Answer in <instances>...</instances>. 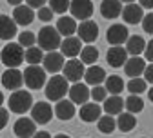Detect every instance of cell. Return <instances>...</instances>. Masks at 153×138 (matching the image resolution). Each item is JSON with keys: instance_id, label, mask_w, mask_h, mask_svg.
Here are the masks:
<instances>
[{"instance_id": "cell-1", "label": "cell", "mask_w": 153, "mask_h": 138, "mask_svg": "<svg viewBox=\"0 0 153 138\" xmlns=\"http://www.w3.org/2000/svg\"><path fill=\"white\" fill-rule=\"evenodd\" d=\"M7 106H9L11 113L24 114L26 111H29L33 107V94L29 91H24V89L13 91L11 96H9V100H7Z\"/></svg>"}, {"instance_id": "cell-2", "label": "cell", "mask_w": 153, "mask_h": 138, "mask_svg": "<svg viewBox=\"0 0 153 138\" xmlns=\"http://www.w3.org/2000/svg\"><path fill=\"white\" fill-rule=\"evenodd\" d=\"M68 80L62 76V75H53L49 80L46 82V96H48V100L51 102H59L62 100V98L68 94Z\"/></svg>"}, {"instance_id": "cell-3", "label": "cell", "mask_w": 153, "mask_h": 138, "mask_svg": "<svg viewBox=\"0 0 153 138\" xmlns=\"http://www.w3.org/2000/svg\"><path fill=\"white\" fill-rule=\"evenodd\" d=\"M60 42H62V38H60L59 31H56L55 27H51V26L42 27L40 31H38V35H36V44H38V47H40L42 51H55V49H59Z\"/></svg>"}, {"instance_id": "cell-4", "label": "cell", "mask_w": 153, "mask_h": 138, "mask_svg": "<svg viewBox=\"0 0 153 138\" xmlns=\"http://www.w3.org/2000/svg\"><path fill=\"white\" fill-rule=\"evenodd\" d=\"M0 60H2L4 66L7 67H18L24 62V47L20 44L9 42L4 46V49L0 51Z\"/></svg>"}, {"instance_id": "cell-5", "label": "cell", "mask_w": 153, "mask_h": 138, "mask_svg": "<svg viewBox=\"0 0 153 138\" xmlns=\"http://www.w3.org/2000/svg\"><path fill=\"white\" fill-rule=\"evenodd\" d=\"M22 75H24V84H26L29 89H33V91L44 87L46 82H48L46 71H44V67H40V66H27Z\"/></svg>"}, {"instance_id": "cell-6", "label": "cell", "mask_w": 153, "mask_h": 138, "mask_svg": "<svg viewBox=\"0 0 153 138\" xmlns=\"http://www.w3.org/2000/svg\"><path fill=\"white\" fill-rule=\"evenodd\" d=\"M69 11L75 20H89L93 15V2L91 0H71L69 2Z\"/></svg>"}, {"instance_id": "cell-7", "label": "cell", "mask_w": 153, "mask_h": 138, "mask_svg": "<svg viewBox=\"0 0 153 138\" xmlns=\"http://www.w3.org/2000/svg\"><path fill=\"white\" fill-rule=\"evenodd\" d=\"M84 64L80 62V60H76V58H69V62H66L64 64V67H62V76L66 78L68 82H73V84H76V82H80L82 78H84Z\"/></svg>"}, {"instance_id": "cell-8", "label": "cell", "mask_w": 153, "mask_h": 138, "mask_svg": "<svg viewBox=\"0 0 153 138\" xmlns=\"http://www.w3.org/2000/svg\"><path fill=\"white\" fill-rule=\"evenodd\" d=\"M2 86L9 91H18L24 86V75L18 67H7L2 73Z\"/></svg>"}, {"instance_id": "cell-9", "label": "cell", "mask_w": 153, "mask_h": 138, "mask_svg": "<svg viewBox=\"0 0 153 138\" xmlns=\"http://www.w3.org/2000/svg\"><path fill=\"white\" fill-rule=\"evenodd\" d=\"M42 64H44V71H46V73L59 75V71H62V67H64L66 60H64V55H62V53L49 51L48 55H44Z\"/></svg>"}, {"instance_id": "cell-10", "label": "cell", "mask_w": 153, "mask_h": 138, "mask_svg": "<svg viewBox=\"0 0 153 138\" xmlns=\"http://www.w3.org/2000/svg\"><path fill=\"white\" fill-rule=\"evenodd\" d=\"M29 111H31V120L35 124H48L53 118V107L48 102H36Z\"/></svg>"}, {"instance_id": "cell-11", "label": "cell", "mask_w": 153, "mask_h": 138, "mask_svg": "<svg viewBox=\"0 0 153 138\" xmlns=\"http://www.w3.org/2000/svg\"><path fill=\"white\" fill-rule=\"evenodd\" d=\"M76 35H79L80 42L93 44L99 36V26L93 20H84V22H80V26H76Z\"/></svg>"}, {"instance_id": "cell-12", "label": "cell", "mask_w": 153, "mask_h": 138, "mask_svg": "<svg viewBox=\"0 0 153 138\" xmlns=\"http://www.w3.org/2000/svg\"><path fill=\"white\" fill-rule=\"evenodd\" d=\"M68 94H69V100H71L75 106H84V104H88V100L91 98L88 86L82 84V82L73 84V86L68 89Z\"/></svg>"}, {"instance_id": "cell-13", "label": "cell", "mask_w": 153, "mask_h": 138, "mask_svg": "<svg viewBox=\"0 0 153 138\" xmlns=\"http://www.w3.org/2000/svg\"><path fill=\"white\" fill-rule=\"evenodd\" d=\"M128 27L124 24H113L108 27V33H106V38L111 46H122L126 40H128Z\"/></svg>"}, {"instance_id": "cell-14", "label": "cell", "mask_w": 153, "mask_h": 138, "mask_svg": "<svg viewBox=\"0 0 153 138\" xmlns=\"http://www.w3.org/2000/svg\"><path fill=\"white\" fill-rule=\"evenodd\" d=\"M82 51V42L79 36H66L64 40L60 42V53L64 55V58H75L79 56Z\"/></svg>"}, {"instance_id": "cell-15", "label": "cell", "mask_w": 153, "mask_h": 138, "mask_svg": "<svg viewBox=\"0 0 153 138\" xmlns=\"http://www.w3.org/2000/svg\"><path fill=\"white\" fill-rule=\"evenodd\" d=\"M13 131H15V134L18 138H31L36 133V124L31 120V118H27V116H20L15 122Z\"/></svg>"}, {"instance_id": "cell-16", "label": "cell", "mask_w": 153, "mask_h": 138, "mask_svg": "<svg viewBox=\"0 0 153 138\" xmlns=\"http://www.w3.org/2000/svg\"><path fill=\"white\" fill-rule=\"evenodd\" d=\"M106 60H108V64L111 67H120L128 60V51L122 46H111L108 55H106Z\"/></svg>"}, {"instance_id": "cell-17", "label": "cell", "mask_w": 153, "mask_h": 138, "mask_svg": "<svg viewBox=\"0 0 153 138\" xmlns=\"http://www.w3.org/2000/svg\"><path fill=\"white\" fill-rule=\"evenodd\" d=\"M122 18H124V22L131 24V26H135V24H140L142 22V7L139 4H126V7H122Z\"/></svg>"}, {"instance_id": "cell-18", "label": "cell", "mask_w": 153, "mask_h": 138, "mask_svg": "<svg viewBox=\"0 0 153 138\" xmlns=\"http://www.w3.org/2000/svg\"><path fill=\"white\" fill-rule=\"evenodd\" d=\"M13 20L16 26H29L35 20V13L29 6H16L13 9Z\"/></svg>"}, {"instance_id": "cell-19", "label": "cell", "mask_w": 153, "mask_h": 138, "mask_svg": "<svg viewBox=\"0 0 153 138\" xmlns=\"http://www.w3.org/2000/svg\"><path fill=\"white\" fill-rule=\"evenodd\" d=\"M144 69H146V60H144V58H140V56H131V58H128L126 64H124V71L131 78L140 76L144 73Z\"/></svg>"}, {"instance_id": "cell-20", "label": "cell", "mask_w": 153, "mask_h": 138, "mask_svg": "<svg viewBox=\"0 0 153 138\" xmlns=\"http://www.w3.org/2000/svg\"><path fill=\"white\" fill-rule=\"evenodd\" d=\"M76 109H75V104L69 100H66V98H62V100L56 102L55 106V116L56 118H60V120H71V118L75 116Z\"/></svg>"}, {"instance_id": "cell-21", "label": "cell", "mask_w": 153, "mask_h": 138, "mask_svg": "<svg viewBox=\"0 0 153 138\" xmlns=\"http://www.w3.org/2000/svg\"><path fill=\"white\" fill-rule=\"evenodd\" d=\"M100 13H102L104 18L113 20V18L120 16V13H122V2H120V0H102Z\"/></svg>"}, {"instance_id": "cell-22", "label": "cell", "mask_w": 153, "mask_h": 138, "mask_svg": "<svg viewBox=\"0 0 153 138\" xmlns=\"http://www.w3.org/2000/svg\"><path fill=\"white\" fill-rule=\"evenodd\" d=\"M100 113H102V107L95 102H88V104L80 106V109H79V114L84 122H97L100 118Z\"/></svg>"}, {"instance_id": "cell-23", "label": "cell", "mask_w": 153, "mask_h": 138, "mask_svg": "<svg viewBox=\"0 0 153 138\" xmlns=\"http://www.w3.org/2000/svg\"><path fill=\"white\" fill-rule=\"evenodd\" d=\"M84 78H86V84L89 86H100L106 80V71L100 66H89L84 71Z\"/></svg>"}, {"instance_id": "cell-24", "label": "cell", "mask_w": 153, "mask_h": 138, "mask_svg": "<svg viewBox=\"0 0 153 138\" xmlns=\"http://www.w3.org/2000/svg\"><path fill=\"white\" fill-rule=\"evenodd\" d=\"M122 109H124V100L119 94H111V96H108L104 100L102 111H106V114H109V116H115V114L119 116L122 113Z\"/></svg>"}, {"instance_id": "cell-25", "label": "cell", "mask_w": 153, "mask_h": 138, "mask_svg": "<svg viewBox=\"0 0 153 138\" xmlns=\"http://www.w3.org/2000/svg\"><path fill=\"white\" fill-rule=\"evenodd\" d=\"M16 35V24L11 16L0 15V38L2 40H11Z\"/></svg>"}, {"instance_id": "cell-26", "label": "cell", "mask_w": 153, "mask_h": 138, "mask_svg": "<svg viewBox=\"0 0 153 138\" xmlns=\"http://www.w3.org/2000/svg\"><path fill=\"white\" fill-rule=\"evenodd\" d=\"M56 31L60 36H73V33H76V20L73 16L62 15L56 22Z\"/></svg>"}, {"instance_id": "cell-27", "label": "cell", "mask_w": 153, "mask_h": 138, "mask_svg": "<svg viewBox=\"0 0 153 138\" xmlns=\"http://www.w3.org/2000/svg\"><path fill=\"white\" fill-rule=\"evenodd\" d=\"M115 122H117V129H120L122 133H129V131L135 129V125H137V118H135V114L124 113V111H122Z\"/></svg>"}, {"instance_id": "cell-28", "label": "cell", "mask_w": 153, "mask_h": 138, "mask_svg": "<svg viewBox=\"0 0 153 138\" xmlns=\"http://www.w3.org/2000/svg\"><path fill=\"white\" fill-rule=\"evenodd\" d=\"M128 47H126V51L131 55V56H139L144 49H146V40L142 36H139V35H133V36H129L128 38Z\"/></svg>"}, {"instance_id": "cell-29", "label": "cell", "mask_w": 153, "mask_h": 138, "mask_svg": "<svg viewBox=\"0 0 153 138\" xmlns=\"http://www.w3.org/2000/svg\"><path fill=\"white\" fill-rule=\"evenodd\" d=\"M106 91H108V94H120L122 91H124V80L120 76H117V75H111V76H106Z\"/></svg>"}, {"instance_id": "cell-30", "label": "cell", "mask_w": 153, "mask_h": 138, "mask_svg": "<svg viewBox=\"0 0 153 138\" xmlns=\"http://www.w3.org/2000/svg\"><path fill=\"white\" fill-rule=\"evenodd\" d=\"M42 58H44V51H42L40 47H36V46L27 47V49L24 51V60H26L29 66H38V64L42 62Z\"/></svg>"}, {"instance_id": "cell-31", "label": "cell", "mask_w": 153, "mask_h": 138, "mask_svg": "<svg viewBox=\"0 0 153 138\" xmlns=\"http://www.w3.org/2000/svg\"><path fill=\"white\" fill-rule=\"evenodd\" d=\"M124 107L128 109V113L137 114V113H140L144 109V102H142V98L139 94H131V96H128L124 100Z\"/></svg>"}, {"instance_id": "cell-32", "label": "cell", "mask_w": 153, "mask_h": 138, "mask_svg": "<svg viewBox=\"0 0 153 138\" xmlns=\"http://www.w3.org/2000/svg\"><path fill=\"white\" fill-rule=\"evenodd\" d=\"M97 122H99V124H97L99 131H100V133H104V134H109V133H113L115 129H117V122H115V118H113V116H109V114L100 116Z\"/></svg>"}, {"instance_id": "cell-33", "label": "cell", "mask_w": 153, "mask_h": 138, "mask_svg": "<svg viewBox=\"0 0 153 138\" xmlns=\"http://www.w3.org/2000/svg\"><path fill=\"white\" fill-rule=\"evenodd\" d=\"M97 60H99V49H97V47H93V46H86V47L80 51V62H82V64L93 66Z\"/></svg>"}, {"instance_id": "cell-34", "label": "cell", "mask_w": 153, "mask_h": 138, "mask_svg": "<svg viewBox=\"0 0 153 138\" xmlns=\"http://www.w3.org/2000/svg\"><path fill=\"white\" fill-rule=\"evenodd\" d=\"M128 91L131 94H140V93H144L146 91V80H142L140 76L131 78V80L128 82Z\"/></svg>"}, {"instance_id": "cell-35", "label": "cell", "mask_w": 153, "mask_h": 138, "mask_svg": "<svg viewBox=\"0 0 153 138\" xmlns=\"http://www.w3.org/2000/svg\"><path fill=\"white\" fill-rule=\"evenodd\" d=\"M18 44H20L22 47H33L36 44V35L31 33V31H22L20 35H18Z\"/></svg>"}, {"instance_id": "cell-36", "label": "cell", "mask_w": 153, "mask_h": 138, "mask_svg": "<svg viewBox=\"0 0 153 138\" xmlns=\"http://www.w3.org/2000/svg\"><path fill=\"white\" fill-rule=\"evenodd\" d=\"M48 2H49V7H51L53 13L64 15L69 9V2H71V0H48Z\"/></svg>"}, {"instance_id": "cell-37", "label": "cell", "mask_w": 153, "mask_h": 138, "mask_svg": "<svg viewBox=\"0 0 153 138\" xmlns=\"http://www.w3.org/2000/svg\"><path fill=\"white\" fill-rule=\"evenodd\" d=\"M89 94L95 100V104H100V102H104L106 98H108V91H106L104 86H93V89L89 91Z\"/></svg>"}, {"instance_id": "cell-38", "label": "cell", "mask_w": 153, "mask_h": 138, "mask_svg": "<svg viewBox=\"0 0 153 138\" xmlns=\"http://www.w3.org/2000/svg\"><path fill=\"white\" fill-rule=\"evenodd\" d=\"M53 11H51V7H40L38 9V18H40V22H51L53 20Z\"/></svg>"}, {"instance_id": "cell-39", "label": "cell", "mask_w": 153, "mask_h": 138, "mask_svg": "<svg viewBox=\"0 0 153 138\" xmlns=\"http://www.w3.org/2000/svg\"><path fill=\"white\" fill-rule=\"evenodd\" d=\"M142 27L148 35H153V13H148L142 16Z\"/></svg>"}, {"instance_id": "cell-40", "label": "cell", "mask_w": 153, "mask_h": 138, "mask_svg": "<svg viewBox=\"0 0 153 138\" xmlns=\"http://www.w3.org/2000/svg\"><path fill=\"white\" fill-rule=\"evenodd\" d=\"M7 122H9V111L0 107V131L7 125Z\"/></svg>"}, {"instance_id": "cell-41", "label": "cell", "mask_w": 153, "mask_h": 138, "mask_svg": "<svg viewBox=\"0 0 153 138\" xmlns=\"http://www.w3.org/2000/svg\"><path fill=\"white\" fill-rule=\"evenodd\" d=\"M144 56H146V60L153 64V40H149L146 44V49H144Z\"/></svg>"}, {"instance_id": "cell-42", "label": "cell", "mask_w": 153, "mask_h": 138, "mask_svg": "<svg viewBox=\"0 0 153 138\" xmlns=\"http://www.w3.org/2000/svg\"><path fill=\"white\" fill-rule=\"evenodd\" d=\"M144 80L149 82V84H153V64L146 66V69H144Z\"/></svg>"}, {"instance_id": "cell-43", "label": "cell", "mask_w": 153, "mask_h": 138, "mask_svg": "<svg viewBox=\"0 0 153 138\" xmlns=\"http://www.w3.org/2000/svg\"><path fill=\"white\" fill-rule=\"evenodd\" d=\"M46 2H48V0H26V6H29L31 9H33V7H38V9H40V7H44Z\"/></svg>"}, {"instance_id": "cell-44", "label": "cell", "mask_w": 153, "mask_h": 138, "mask_svg": "<svg viewBox=\"0 0 153 138\" xmlns=\"http://www.w3.org/2000/svg\"><path fill=\"white\" fill-rule=\"evenodd\" d=\"M139 2H140L139 6H140L142 9H151V7H153V0H139Z\"/></svg>"}, {"instance_id": "cell-45", "label": "cell", "mask_w": 153, "mask_h": 138, "mask_svg": "<svg viewBox=\"0 0 153 138\" xmlns=\"http://www.w3.org/2000/svg\"><path fill=\"white\" fill-rule=\"evenodd\" d=\"M33 138H51V134H49L48 131H36V133L33 134Z\"/></svg>"}, {"instance_id": "cell-46", "label": "cell", "mask_w": 153, "mask_h": 138, "mask_svg": "<svg viewBox=\"0 0 153 138\" xmlns=\"http://www.w3.org/2000/svg\"><path fill=\"white\" fill-rule=\"evenodd\" d=\"M22 2H24V0H7V4H9V6H15V7H16V6H20Z\"/></svg>"}, {"instance_id": "cell-47", "label": "cell", "mask_w": 153, "mask_h": 138, "mask_svg": "<svg viewBox=\"0 0 153 138\" xmlns=\"http://www.w3.org/2000/svg\"><path fill=\"white\" fill-rule=\"evenodd\" d=\"M55 138H71V136H68V134H64V133H60V134H56Z\"/></svg>"}, {"instance_id": "cell-48", "label": "cell", "mask_w": 153, "mask_h": 138, "mask_svg": "<svg viewBox=\"0 0 153 138\" xmlns=\"http://www.w3.org/2000/svg\"><path fill=\"white\" fill-rule=\"evenodd\" d=\"M148 96H149V100H151V102H153V87H151V89H149V93H148Z\"/></svg>"}, {"instance_id": "cell-49", "label": "cell", "mask_w": 153, "mask_h": 138, "mask_svg": "<svg viewBox=\"0 0 153 138\" xmlns=\"http://www.w3.org/2000/svg\"><path fill=\"white\" fill-rule=\"evenodd\" d=\"M2 104H4V94H2V91H0V107H2Z\"/></svg>"}, {"instance_id": "cell-50", "label": "cell", "mask_w": 153, "mask_h": 138, "mask_svg": "<svg viewBox=\"0 0 153 138\" xmlns=\"http://www.w3.org/2000/svg\"><path fill=\"white\" fill-rule=\"evenodd\" d=\"M120 2H124V4H133L135 0H120Z\"/></svg>"}]
</instances>
